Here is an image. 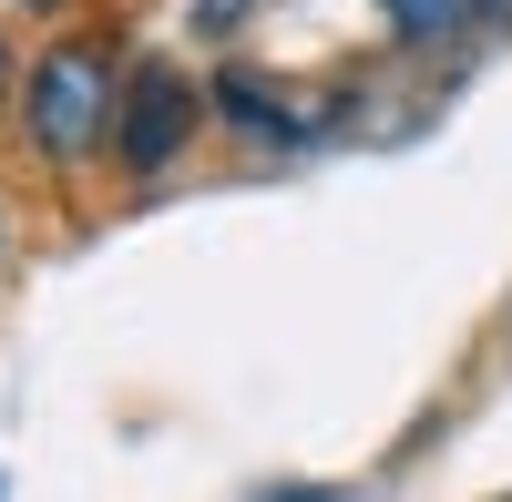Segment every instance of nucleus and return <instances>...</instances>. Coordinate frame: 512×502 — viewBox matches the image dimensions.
Masks as SVG:
<instances>
[{"mask_svg": "<svg viewBox=\"0 0 512 502\" xmlns=\"http://www.w3.org/2000/svg\"><path fill=\"white\" fill-rule=\"evenodd\" d=\"M21 134L41 164H62V175H82L103 144H113V113H123V62H113V41L103 31H62V41H41L31 72H21Z\"/></svg>", "mask_w": 512, "mask_h": 502, "instance_id": "nucleus-1", "label": "nucleus"}, {"mask_svg": "<svg viewBox=\"0 0 512 502\" xmlns=\"http://www.w3.org/2000/svg\"><path fill=\"white\" fill-rule=\"evenodd\" d=\"M246 502H369L349 482H267V492H246Z\"/></svg>", "mask_w": 512, "mask_h": 502, "instance_id": "nucleus-5", "label": "nucleus"}, {"mask_svg": "<svg viewBox=\"0 0 512 502\" xmlns=\"http://www.w3.org/2000/svg\"><path fill=\"white\" fill-rule=\"evenodd\" d=\"M195 113H205V93L175 62H134L123 72V113H113V164L123 175H164L195 144Z\"/></svg>", "mask_w": 512, "mask_h": 502, "instance_id": "nucleus-2", "label": "nucleus"}, {"mask_svg": "<svg viewBox=\"0 0 512 502\" xmlns=\"http://www.w3.org/2000/svg\"><path fill=\"white\" fill-rule=\"evenodd\" d=\"M205 103H216V123H226V134H246V144H297V134H318V103L308 93H287V82H267V72H216V93H205Z\"/></svg>", "mask_w": 512, "mask_h": 502, "instance_id": "nucleus-3", "label": "nucleus"}, {"mask_svg": "<svg viewBox=\"0 0 512 502\" xmlns=\"http://www.w3.org/2000/svg\"><path fill=\"white\" fill-rule=\"evenodd\" d=\"M379 11H390V31L410 41V52H441V41H461L492 0H379Z\"/></svg>", "mask_w": 512, "mask_h": 502, "instance_id": "nucleus-4", "label": "nucleus"}, {"mask_svg": "<svg viewBox=\"0 0 512 502\" xmlns=\"http://www.w3.org/2000/svg\"><path fill=\"white\" fill-rule=\"evenodd\" d=\"M0 93H11V52H0Z\"/></svg>", "mask_w": 512, "mask_h": 502, "instance_id": "nucleus-7", "label": "nucleus"}, {"mask_svg": "<svg viewBox=\"0 0 512 502\" xmlns=\"http://www.w3.org/2000/svg\"><path fill=\"white\" fill-rule=\"evenodd\" d=\"M11 11H41V21H62V11H72V0H11Z\"/></svg>", "mask_w": 512, "mask_h": 502, "instance_id": "nucleus-6", "label": "nucleus"}]
</instances>
